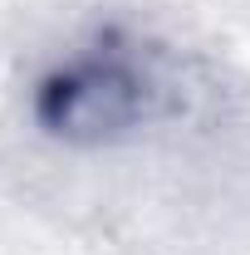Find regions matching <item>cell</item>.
<instances>
[{
	"label": "cell",
	"instance_id": "1",
	"mask_svg": "<svg viewBox=\"0 0 250 255\" xmlns=\"http://www.w3.org/2000/svg\"><path fill=\"white\" fill-rule=\"evenodd\" d=\"M152 108H157L152 74L142 69L132 49L113 44V39L64 54L34 84V123L74 147L118 142L147 123Z\"/></svg>",
	"mask_w": 250,
	"mask_h": 255
}]
</instances>
